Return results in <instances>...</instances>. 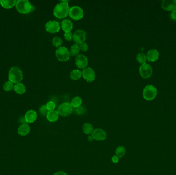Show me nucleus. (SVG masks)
<instances>
[{
	"label": "nucleus",
	"mask_w": 176,
	"mask_h": 175,
	"mask_svg": "<svg viewBox=\"0 0 176 175\" xmlns=\"http://www.w3.org/2000/svg\"><path fill=\"white\" fill-rule=\"evenodd\" d=\"M82 102H83V101H82V98L78 96H77V97H74L72 99L70 104L71 105L72 107H74V108L76 109V108L82 105Z\"/></svg>",
	"instance_id": "nucleus-24"
},
{
	"label": "nucleus",
	"mask_w": 176,
	"mask_h": 175,
	"mask_svg": "<svg viewBox=\"0 0 176 175\" xmlns=\"http://www.w3.org/2000/svg\"><path fill=\"white\" fill-rule=\"evenodd\" d=\"M136 59L139 63L143 64L146 63V62L147 61V57L145 54L141 52L137 55L136 56Z\"/></svg>",
	"instance_id": "nucleus-27"
},
{
	"label": "nucleus",
	"mask_w": 176,
	"mask_h": 175,
	"mask_svg": "<svg viewBox=\"0 0 176 175\" xmlns=\"http://www.w3.org/2000/svg\"><path fill=\"white\" fill-rule=\"evenodd\" d=\"M13 83L10 81H6L3 86V90L5 91H10L13 88Z\"/></svg>",
	"instance_id": "nucleus-29"
},
{
	"label": "nucleus",
	"mask_w": 176,
	"mask_h": 175,
	"mask_svg": "<svg viewBox=\"0 0 176 175\" xmlns=\"http://www.w3.org/2000/svg\"><path fill=\"white\" fill-rule=\"evenodd\" d=\"M68 2V1H63L55 6L53 13L56 17L61 19L67 17L70 9Z\"/></svg>",
	"instance_id": "nucleus-1"
},
{
	"label": "nucleus",
	"mask_w": 176,
	"mask_h": 175,
	"mask_svg": "<svg viewBox=\"0 0 176 175\" xmlns=\"http://www.w3.org/2000/svg\"><path fill=\"white\" fill-rule=\"evenodd\" d=\"M162 7L168 11H173L176 9V0H163Z\"/></svg>",
	"instance_id": "nucleus-14"
},
{
	"label": "nucleus",
	"mask_w": 176,
	"mask_h": 175,
	"mask_svg": "<svg viewBox=\"0 0 176 175\" xmlns=\"http://www.w3.org/2000/svg\"><path fill=\"white\" fill-rule=\"evenodd\" d=\"M82 76L87 82H92L96 78L94 70L91 67H86L82 71Z\"/></svg>",
	"instance_id": "nucleus-10"
},
{
	"label": "nucleus",
	"mask_w": 176,
	"mask_h": 175,
	"mask_svg": "<svg viewBox=\"0 0 176 175\" xmlns=\"http://www.w3.org/2000/svg\"><path fill=\"white\" fill-rule=\"evenodd\" d=\"M24 119L27 123H33L37 119V114L34 110H28L24 116Z\"/></svg>",
	"instance_id": "nucleus-15"
},
{
	"label": "nucleus",
	"mask_w": 176,
	"mask_h": 175,
	"mask_svg": "<svg viewBox=\"0 0 176 175\" xmlns=\"http://www.w3.org/2000/svg\"><path fill=\"white\" fill-rule=\"evenodd\" d=\"M40 113L43 116H47L48 113V111L47 109V108H46V106H45V105H42L40 108Z\"/></svg>",
	"instance_id": "nucleus-32"
},
{
	"label": "nucleus",
	"mask_w": 176,
	"mask_h": 175,
	"mask_svg": "<svg viewBox=\"0 0 176 175\" xmlns=\"http://www.w3.org/2000/svg\"><path fill=\"white\" fill-rule=\"evenodd\" d=\"M82 77V71L79 70H74L71 71L70 74V78L73 80H78Z\"/></svg>",
	"instance_id": "nucleus-23"
},
{
	"label": "nucleus",
	"mask_w": 176,
	"mask_h": 175,
	"mask_svg": "<svg viewBox=\"0 0 176 175\" xmlns=\"http://www.w3.org/2000/svg\"><path fill=\"white\" fill-rule=\"evenodd\" d=\"M17 1L12 0V1H6V0H1L0 4L2 7L5 9H11L16 6Z\"/></svg>",
	"instance_id": "nucleus-20"
},
{
	"label": "nucleus",
	"mask_w": 176,
	"mask_h": 175,
	"mask_svg": "<svg viewBox=\"0 0 176 175\" xmlns=\"http://www.w3.org/2000/svg\"><path fill=\"white\" fill-rule=\"evenodd\" d=\"M31 132V127L28 124H22L18 129V133L20 136H25Z\"/></svg>",
	"instance_id": "nucleus-18"
},
{
	"label": "nucleus",
	"mask_w": 176,
	"mask_h": 175,
	"mask_svg": "<svg viewBox=\"0 0 176 175\" xmlns=\"http://www.w3.org/2000/svg\"><path fill=\"white\" fill-rule=\"evenodd\" d=\"M68 15L72 19L74 20H79L83 17V10L79 6H74L70 8Z\"/></svg>",
	"instance_id": "nucleus-6"
},
{
	"label": "nucleus",
	"mask_w": 176,
	"mask_h": 175,
	"mask_svg": "<svg viewBox=\"0 0 176 175\" xmlns=\"http://www.w3.org/2000/svg\"><path fill=\"white\" fill-rule=\"evenodd\" d=\"M23 78V73L18 67L13 66L10 68L8 73L9 81L13 84H17L22 81Z\"/></svg>",
	"instance_id": "nucleus-2"
},
{
	"label": "nucleus",
	"mask_w": 176,
	"mask_h": 175,
	"mask_svg": "<svg viewBox=\"0 0 176 175\" xmlns=\"http://www.w3.org/2000/svg\"><path fill=\"white\" fill-rule=\"evenodd\" d=\"M57 111L60 116L67 117L72 113L73 107L70 103L64 102L59 106L57 109Z\"/></svg>",
	"instance_id": "nucleus-7"
},
{
	"label": "nucleus",
	"mask_w": 176,
	"mask_h": 175,
	"mask_svg": "<svg viewBox=\"0 0 176 175\" xmlns=\"http://www.w3.org/2000/svg\"><path fill=\"white\" fill-rule=\"evenodd\" d=\"M56 57L59 61L66 62L70 59V52L66 47H60L56 49L55 51Z\"/></svg>",
	"instance_id": "nucleus-5"
},
{
	"label": "nucleus",
	"mask_w": 176,
	"mask_h": 175,
	"mask_svg": "<svg viewBox=\"0 0 176 175\" xmlns=\"http://www.w3.org/2000/svg\"><path fill=\"white\" fill-rule=\"evenodd\" d=\"M91 136H92L94 140L97 141H103L106 139L107 134L106 132L103 129L98 128L93 130Z\"/></svg>",
	"instance_id": "nucleus-13"
},
{
	"label": "nucleus",
	"mask_w": 176,
	"mask_h": 175,
	"mask_svg": "<svg viewBox=\"0 0 176 175\" xmlns=\"http://www.w3.org/2000/svg\"><path fill=\"white\" fill-rule=\"evenodd\" d=\"M53 175H68L67 173L65 172L64 171H58L54 173Z\"/></svg>",
	"instance_id": "nucleus-37"
},
{
	"label": "nucleus",
	"mask_w": 176,
	"mask_h": 175,
	"mask_svg": "<svg viewBox=\"0 0 176 175\" xmlns=\"http://www.w3.org/2000/svg\"><path fill=\"white\" fill-rule=\"evenodd\" d=\"M85 109L82 106H79V107H77V108H76L75 111L77 113V114H83V113L85 112Z\"/></svg>",
	"instance_id": "nucleus-34"
},
{
	"label": "nucleus",
	"mask_w": 176,
	"mask_h": 175,
	"mask_svg": "<svg viewBox=\"0 0 176 175\" xmlns=\"http://www.w3.org/2000/svg\"><path fill=\"white\" fill-rule=\"evenodd\" d=\"M13 90L15 92L19 95H22L26 92V87L25 85L22 83H19L17 84H15L13 86Z\"/></svg>",
	"instance_id": "nucleus-21"
},
{
	"label": "nucleus",
	"mask_w": 176,
	"mask_h": 175,
	"mask_svg": "<svg viewBox=\"0 0 176 175\" xmlns=\"http://www.w3.org/2000/svg\"><path fill=\"white\" fill-rule=\"evenodd\" d=\"M157 95V89L153 85H148L144 87L143 91V96L145 100L151 101L154 99Z\"/></svg>",
	"instance_id": "nucleus-4"
},
{
	"label": "nucleus",
	"mask_w": 176,
	"mask_h": 175,
	"mask_svg": "<svg viewBox=\"0 0 176 175\" xmlns=\"http://www.w3.org/2000/svg\"><path fill=\"white\" fill-rule=\"evenodd\" d=\"M32 5L28 0H18L16 4V8L19 13L27 14L31 12Z\"/></svg>",
	"instance_id": "nucleus-3"
},
{
	"label": "nucleus",
	"mask_w": 176,
	"mask_h": 175,
	"mask_svg": "<svg viewBox=\"0 0 176 175\" xmlns=\"http://www.w3.org/2000/svg\"><path fill=\"white\" fill-rule=\"evenodd\" d=\"M35 10V7L34 6V5H33L32 6V8H31V12H34V10Z\"/></svg>",
	"instance_id": "nucleus-39"
},
{
	"label": "nucleus",
	"mask_w": 176,
	"mask_h": 175,
	"mask_svg": "<svg viewBox=\"0 0 176 175\" xmlns=\"http://www.w3.org/2000/svg\"><path fill=\"white\" fill-rule=\"evenodd\" d=\"M75 64L77 67L80 69L86 68L88 64L87 57L83 54H79L76 57Z\"/></svg>",
	"instance_id": "nucleus-12"
},
{
	"label": "nucleus",
	"mask_w": 176,
	"mask_h": 175,
	"mask_svg": "<svg viewBox=\"0 0 176 175\" xmlns=\"http://www.w3.org/2000/svg\"><path fill=\"white\" fill-rule=\"evenodd\" d=\"M79 48H80V51H82L83 52H85L86 51H88V45L86 43V42L83 43L80 45H79Z\"/></svg>",
	"instance_id": "nucleus-33"
},
{
	"label": "nucleus",
	"mask_w": 176,
	"mask_h": 175,
	"mask_svg": "<svg viewBox=\"0 0 176 175\" xmlns=\"http://www.w3.org/2000/svg\"><path fill=\"white\" fill-rule=\"evenodd\" d=\"M111 160H112V162L114 163H117L118 162V161H119V158L117 157L116 155H115V156H113L112 157Z\"/></svg>",
	"instance_id": "nucleus-36"
},
{
	"label": "nucleus",
	"mask_w": 176,
	"mask_h": 175,
	"mask_svg": "<svg viewBox=\"0 0 176 175\" xmlns=\"http://www.w3.org/2000/svg\"><path fill=\"white\" fill-rule=\"evenodd\" d=\"M80 48L79 45L74 44L73 45H72V46L70 48V56H76L79 55V51H80Z\"/></svg>",
	"instance_id": "nucleus-22"
},
{
	"label": "nucleus",
	"mask_w": 176,
	"mask_h": 175,
	"mask_svg": "<svg viewBox=\"0 0 176 175\" xmlns=\"http://www.w3.org/2000/svg\"><path fill=\"white\" fill-rule=\"evenodd\" d=\"M64 38L66 40L71 41L72 40H73V34L71 32H65L64 34Z\"/></svg>",
	"instance_id": "nucleus-31"
},
{
	"label": "nucleus",
	"mask_w": 176,
	"mask_h": 175,
	"mask_svg": "<svg viewBox=\"0 0 176 175\" xmlns=\"http://www.w3.org/2000/svg\"><path fill=\"white\" fill-rule=\"evenodd\" d=\"M61 27L62 29L65 32H71L73 29V23L68 19H64L61 22Z\"/></svg>",
	"instance_id": "nucleus-17"
},
{
	"label": "nucleus",
	"mask_w": 176,
	"mask_h": 175,
	"mask_svg": "<svg viewBox=\"0 0 176 175\" xmlns=\"http://www.w3.org/2000/svg\"><path fill=\"white\" fill-rule=\"evenodd\" d=\"M52 44L54 47L56 48L60 47L63 44V40L59 36H55L52 40Z\"/></svg>",
	"instance_id": "nucleus-28"
},
{
	"label": "nucleus",
	"mask_w": 176,
	"mask_h": 175,
	"mask_svg": "<svg viewBox=\"0 0 176 175\" xmlns=\"http://www.w3.org/2000/svg\"><path fill=\"white\" fill-rule=\"evenodd\" d=\"M87 34L83 29H77L73 34V40L75 44L80 45L86 41Z\"/></svg>",
	"instance_id": "nucleus-8"
},
{
	"label": "nucleus",
	"mask_w": 176,
	"mask_h": 175,
	"mask_svg": "<svg viewBox=\"0 0 176 175\" xmlns=\"http://www.w3.org/2000/svg\"><path fill=\"white\" fill-rule=\"evenodd\" d=\"M126 148L124 146H118L115 150V155L118 158H122L125 155Z\"/></svg>",
	"instance_id": "nucleus-26"
},
{
	"label": "nucleus",
	"mask_w": 176,
	"mask_h": 175,
	"mask_svg": "<svg viewBox=\"0 0 176 175\" xmlns=\"http://www.w3.org/2000/svg\"><path fill=\"white\" fill-rule=\"evenodd\" d=\"M140 75L143 78L147 79L151 77L153 74V68L150 64H143L141 65L139 68Z\"/></svg>",
	"instance_id": "nucleus-9"
},
{
	"label": "nucleus",
	"mask_w": 176,
	"mask_h": 175,
	"mask_svg": "<svg viewBox=\"0 0 176 175\" xmlns=\"http://www.w3.org/2000/svg\"><path fill=\"white\" fill-rule=\"evenodd\" d=\"M45 28L50 33H56L60 31V26L59 23L56 21H49L45 24Z\"/></svg>",
	"instance_id": "nucleus-11"
},
{
	"label": "nucleus",
	"mask_w": 176,
	"mask_h": 175,
	"mask_svg": "<svg viewBox=\"0 0 176 175\" xmlns=\"http://www.w3.org/2000/svg\"><path fill=\"white\" fill-rule=\"evenodd\" d=\"M59 117V114L57 110H52L48 111L47 115V118L48 121L54 122L57 121Z\"/></svg>",
	"instance_id": "nucleus-19"
},
{
	"label": "nucleus",
	"mask_w": 176,
	"mask_h": 175,
	"mask_svg": "<svg viewBox=\"0 0 176 175\" xmlns=\"http://www.w3.org/2000/svg\"><path fill=\"white\" fill-rule=\"evenodd\" d=\"M45 106L47 109L48 111H52V110H55L56 108V104L54 103V102L49 101L45 104Z\"/></svg>",
	"instance_id": "nucleus-30"
},
{
	"label": "nucleus",
	"mask_w": 176,
	"mask_h": 175,
	"mask_svg": "<svg viewBox=\"0 0 176 175\" xmlns=\"http://www.w3.org/2000/svg\"><path fill=\"white\" fill-rule=\"evenodd\" d=\"M147 60L149 62H155L157 61L159 57V52L156 49H150L147 52L146 54Z\"/></svg>",
	"instance_id": "nucleus-16"
},
{
	"label": "nucleus",
	"mask_w": 176,
	"mask_h": 175,
	"mask_svg": "<svg viewBox=\"0 0 176 175\" xmlns=\"http://www.w3.org/2000/svg\"><path fill=\"white\" fill-rule=\"evenodd\" d=\"M170 17L172 20L173 21H176V9L171 12Z\"/></svg>",
	"instance_id": "nucleus-35"
},
{
	"label": "nucleus",
	"mask_w": 176,
	"mask_h": 175,
	"mask_svg": "<svg viewBox=\"0 0 176 175\" xmlns=\"http://www.w3.org/2000/svg\"><path fill=\"white\" fill-rule=\"evenodd\" d=\"M88 141H89L91 142V141H93L94 139H93V137H92V136L91 135V136H89V137H88Z\"/></svg>",
	"instance_id": "nucleus-38"
},
{
	"label": "nucleus",
	"mask_w": 176,
	"mask_h": 175,
	"mask_svg": "<svg viewBox=\"0 0 176 175\" xmlns=\"http://www.w3.org/2000/svg\"><path fill=\"white\" fill-rule=\"evenodd\" d=\"M83 133L86 134V135H90L92 134L94 129L91 124L89 123H85L83 126Z\"/></svg>",
	"instance_id": "nucleus-25"
}]
</instances>
